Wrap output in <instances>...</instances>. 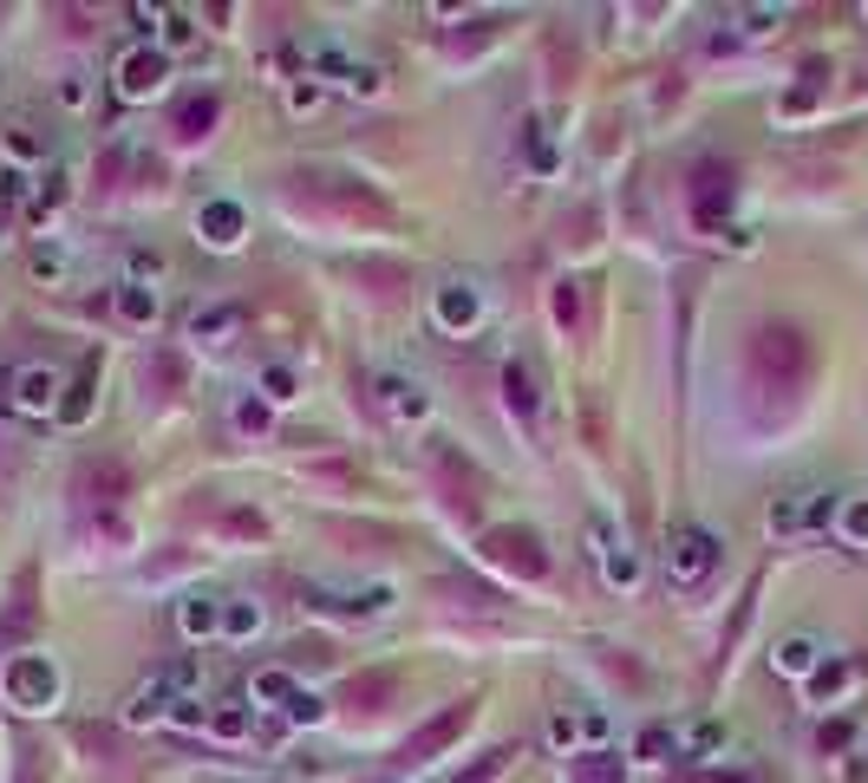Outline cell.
I'll return each mask as SVG.
<instances>
[{"label":"cell","mask_w":868,"mask_h":783,"mask_svg":"<svg viewBox=\"0 0 868 783\" xmlns=\"http://www.w3.org/2000/svg\"><path fill=\"white\" fill-rule=\"evenodd\" d=\"M13 379H20V372H0V412H20V405H13Z\"/></svg>","instance_id":"obj_43"},{"label":"cell","mask_w":868,"mask_h":783,"mask_svg":"<svg viewBox=\"0 0 868 783\" xmlns=\"http://www.w3.org/2000/svg\"><path fill=\"white\" fill-rule=\"evenodd\" d=\"M575 314H581V294H575V282H562V287H555V320L575 327Z\"/></svg>","instance_id":"obj_31"},{"label":"cell","mask_w":868,"mask_h":783,"mask_svg":"<svg viewBox=\"0 0 868 783\" xmlns=\"http://www.w3.org/2000/svg\"><path fill=\"white\" fill-rule=\"evenodd\" d=\"M432 470H437V484H444V502H451V516H477V477L457 464V451H432Z\"/></svg>","instance_id":"obj_9"},{"label":"cell","mask_w":868,"mask_h":783,"mask_svg":"<svg viewBox=\"0 0 868 783\" xmlns=\"http://www.w3.org/2000/svg\"><path fill=\"white\" fill-rule=\"evenodd\" d=\"M288 718L294 724H314V718H320V699H288Z\"/></svg>","instance_id":"obj_35"},{"label":"cell","mask_w":868,"mask_h":783,"mask_svg":"<svg viewBox=\"0 0 868 783\" xmlns=\"http://www.w3.org/2000/svg\"><path fill=\"white\" fill-rule=\"evenodd\" d=\"M843 679H849V666H829V673H816V692H836Z\"/></svg>","instance_id":"obj_41"},{"label":"cell","mask_w":868,"mask_h":783,"mask_svg":"<svg viewBox=\"0 0 868 783\" xmlns=\"http://www.w3.org/2000/svg\"><path fill=\"white\" fill-rule=\"evenodd\" d=\"M53 699H60V673H53V659H46V653H20V659L7 666V706L40 712V706H53Z\"/></svg>","instance_id":"obj_5"},{"label":"cell","mask_w":868,"mask_h":783,"mask_svg":"<svg viewBox=\"0 0 868 783\" xmlns=\"http://www.w3.org/2000/svg\"><path fill=\"white\" fill-rule=\"evenodd\" d=\"M235 320H242L235 307H210V314L190 320V340H222V334H235Z\"/></svg>","instance_id":"obj_25"},{"label":"cell","mask_w":868,"mask_h":783,"mask_svg":"<svg viewBox=\"0 0 868 783\" xmlns=\"http://www.w3.org/2000/svg\"><path fill=\"white\" fill-rule=\"evenodd\" d=\"M816 516H823V502H809V497L771 502V529H803V522H816Z\"/></svg>","instance_id":"obj_23"},{"label":"cell","mask_w":868,"mask_h":783,"mask_svg":"<svg viewBox=\"0 0 868 783\" xmlns=\"http://www.w3.org/2000/svg\"><path fill=\"white\" fill-rule=\"evenodd\" d=\"M163 72H170V60L157 53V46H131L125 60H118V98H150L157 85H163Z\"/></svg>","instance_id":"obj_8"},{"label":"cell","mask_w":868,"mask_h":783,"mask_svg":"<svg viewBox=\"0 0 868 783\" xmlns=\"http://www.w3.org/2000/svg\"><path fill=\"white\" fill-rule=\"evenodd\" d=\"M437 320L457 327V334L477 327V294H470V287H444V294H437Z\"/></svg>","instance_id":"obj_20"},{"label":"cell","mask_w":868,"mask_h":783,"mask_svg":"<svg viewBox=\"0 0 868 783\" xmlns=\"http://www.w3.org/2000/svg\"><path fill=\"white\" fill-rule=\"evenodd\" d=\"M809 659H816V646H809V641H784V646H777V666H784V673H809Z\"/></svg>","instance_id":"obj_28"},{"label":"cell","mask_w":868,"mask_h":783,"mask_svg":"<svg viewBox=\"0 0 868 783\" xmlns=\"http://www.w3.org/2000/svg\"><path fill=\"white\" fill-rule=\"evenodd\" d=\"M307 190L300 197H314L320 210H334V215H347V222H392V210L372 197V190H360V183H347V177H300Z\"/></svg>","instance_id":"obj_4"},{"label":"cell","mask_w":868,"mask_h":783,"mask_svg":"<svg viewBox=\"0 0 868 783\" xmlns=\"http://www.w3.org/2000/svg\"><path fill=\"white\" fill-rule=\"evenodd\" d=\"M607 574H614V581H634L641 569H634V555H607Z\"/></svg>","instance_id":"obj_40"},{"label":"cell","mask_w":868,"mask_h":783,"mask_svg":"<svg viewBox=\"0 0 868 783\" xmlns=\"http://www.w3.org/2000/svg\"><path fill=\"white\" fill-rule=\"evenodd\" d=\"M60 412H66L73 425H78V419H85V412H92V366H85V379H78V385H73V399H66Z\"/></svg>","instance_id":"obj_30"},{"label":"cell","mask_w":868,"mask_h":783,"mask_svg":"<svg viewBox=\"0 0 868 783\" xmlns=\"http://www.w3.org/2000/svg\"><path fill=\"white\" fill-rule=\"evenodd\" d=\"M379 399H385L392 419H425V399H419L412 385H399V379H379Z\"/></svg>","instance_id":"obj_21"},{"label":"cell","mask_w":868,"mask_h":783,"mask_svg":"<svg viewBox=\"0 0 868 783\" xmlns=\"http://www.w3.org/2000/svg\"><path fill=\"white\" fill-rule=\"evenodd\" d=\"M470 718H477V699H457V706H444L437 718H425L412 738H405V751H399V764H432L437 751H451L464 731H470Z\"/></svg>","instance_id":"obj_3"},{"label":"cell","mask_w":868,"mask_h":783,"mask_svg":"<svg viewBox=\"0 0 868 783\" xmlns=\"http://www.w3.org/2000/svg\"><path fill=\"white\" fill-rule=\"evenodd\" d=\"M731 197H738V183H731L724 163H699V170H692V215H699L706 229H719V222H724Z\"/></svg>","instance_id":"obj_7"},{"label":"cell","mask_w":868,"mask_h":783,"mask_svg":"<svg viewBox=\"0 0 868 783\" xmlns=\"http://www.w3.org/2000/svg\"><path fill=\"white\" fill-rule=\"evenodd\" d=\"M504 405H509V419L536 425V412H542V385H536V366H529V359H509V366H504Z\"/></svg>","instance_id":"obj_10"},{"label":"cell","mask_w":868,"mask_h":783,"mask_svg":"<svg viewBox=\"0 0 868 783\" xmlns=\"http://www.w3.org/2000/svg\"><path fill=\"white\" fill-rule=\"evenodd\" d=\"M216 522L229 536H242V542H262V536H268V516H262V509H216Z\"/></svg>","instance_id":"obj_22"},{"label":"cell","mask_w":868,"mask_h":783,"mask_svg":"<svg viewBox=\"0 0 868 783\" xmlns=\"http://www.w3.org/2000/svg\"><path fill=\"white\" fill-rule=\"evenodd\" d=\"M118 314H125V320H150V314H157V294H145V287H125V294H118Z\"/></svg>","instance_id":"obj_27"},{"label":"cell","mask_w":868,"mask_h":783,"mask_svg":"<svg viewBox=\"0 0 868 783\" xmlns=\"http://www.w3.org/2000/svg\"><path fill=\"white\" fill-rule=\"evenodd\" d=\"M210 724H216L222 738H235V731H242V712H235V706H229V712H216V718H210Z\"/></svg>","instance_id":"obj_42"},{"label":"cell","mask_w":868,"mask_h":783,"mask_svg":"<svg viewBox=\"0 0 868 783\" xmlns=\"http://www.w3.org/2000/svg\"><path fill=\"white\" fill-rule=\"evenodd\" d=\"M53 392H60L53 372H20V379H13V405H20V412H53Z\"/></svg>","instance_id":"obj_18"},{"label":"cell","mask_w":868,"mask_h":783,"mask_svg":"<svg viewBox=\"0 0 868 783\" xmlns=\"http://www.w3.org/2000/svg\"><path fill=\"white\" fill-rule=\"evenodd\" d=\"M210 627H216V607H210V601H190V607H183V634H197V641H203Z\"/></svg>","instance_id":"obj_29"},{"label":"cell","mask_w":868,"mask_h":783,"mask_svg":"<svg viewBox=\"0 0 868 783\" xmlns=\"http://www.w3.org/2000/svg\"><path fill=\"white\" fill-rule=\"evenodd\" d=\"M809 372H816V353H809V340H803L796 327L764 320V327L751 334V347H744V379H751V392H758L764 405H796L803 385H809Z\"/></svg>","instance_id":"obj_1"},{"label":"cell","mask_w":868,"mask_h":783,"mask_svg":"<svg viewBox=\"0 0 868 783\" xmlns=\"http://www.w3.org/2000/svg\"><path fill=\"white\" fill-rule=\"evenodd\" d=\"M569 783H627V764H621V751H581L569 764Z\"/></svg>","instance_id":"obj_15"},{"label":"cell","mask_w":868,"mask_h":783,"mask_svg":"<svg viewBox=\"0 0 868 783\" xmlns=\"http://www.w3.org/2000/svg\"><path fill=\"white\" fill-rule=\"evenodd\" d=\"M235 425H242V431H262V425H268V412H262V405H235Z\"/></svg>","instance_id":"obj_37"},{"label":"cell","mask_w":868,"mask_h":783,"mask_svg":"<svg viewBox=\"0 0 868 783\" xmlns=\"http://www.w3.org/2000/svg\"><path fill=\"white\" fill-rule=\"evenodd\" d=\"M170 718H177V724H183V731H197V724H203V718H210V712H203V706H197V699H183V706H177V712H170Z\"/></svg>","instance_id":"obj_34"},{"label":"cell","mask_w":868,"mask_h":783,"mask_svg":"<svg viewBox=\"0 0 868 783\" xmlns=\"http://www.w3.org/2000/svg\"><path fill=\"white\" fill-rule=\"evenodd\" d=\"M849 536H868V502H856V509H849Z\"/></svg>","instance_id":"obj_44"},{"label":"cell","mask_w":868,"mask_h":783,"mask_svg":"<svg viewBox=\"0 0 868 783\" xmlns=\"http://www.w3.org/2000/svg\"><path fill=\"white\" fill-rule=\"evenodd\" d=\"M262 385H268V399H294V379H288V372H282V366H275V372H268Z\"/></svg>","instance_id":"obj_36"},{"label":"cell","mask_w":868,"mask_h":783,"mask_svg":"<svg viewBox=\"0 0 868 783\" xmlns=\"http://www.w3.org/2000/svg\"><path fill=\"white\" fill-rule=\"evenodd\" d=\"M131 275H138V282H157V275H163V262H157V255H131Z\"/></svg>","instance_id":"obj_39"},{"label":"cell","mask_w":868,"mask_h":783,"mask_svg":"<svg viewBox=\"0 0 868 783\" xmlns=\"http://www.w3.org/2000/svg\"><path fill=\"white\" fill-rule=\"evenodd\" d=\"M719 562V542L706 536V529H673V549H666V569L673 581H706Z\"/></svg>","instance_id":"obj_6"},{"label":"cell","mask_w":868,"mask_h":783,"mask_svg":"<svg viewBox=\"0 0 868 783\" xmlns=\"http://www.w3.org/2000/svg\"><path fill=\"white\" fill-rule=\"evenodd\" d=\"M353 275H360V282L372 287V294H399V287L412 282V275H405V268H399V262H360V268H353Z\"/></svg>","instance_id":"obj_24"},{"label":"cell","mask_w":868,"mask_h":783,"mask_svg":"<svg viewBox=\"0 0 868 783\" xmlns=\"http://www.w3.org/2000/svg\"><path fill=\"white\" fill-rule=\"evenodd\" d=\"M85 497L98 502V509H118V502L131 497V470L118 464V457H98V464H85Z\"/></svg>","instance_id":"obj_11"},{"label":"cell","mask_w":868,"mask_h":783,"mask_svg":"<svg viewBox=\"0 0 868 783\" xmlns=\"http://www.w3.org/2000/svg\"><path fill=\"white\" fill-rule=\"evenodd\" d=\"M197 229H203L216 248H235V242H242V210H235V203H203V210H197Z\"/></svg>","instance_id":"obj_16"},{"label":"cell","mask_w":868,"mask_h":783,"mask_svg":"<svg viewBox=\"0 0 868 783\" xmlns=\"http://www.w3.org/2000/svg\"><path fill=\"white\" fill-rule=\"evenodd\" d=\"M216 92H197V98H183L177 105V138L183 144H197V138H210V125H216Z\"/></svg>","instance_id":"obj_14"},{"label":"cell","mask_w":868,"mask_h":783,"mask_svg":"<svg viewBox=\"0 0 868 783\" xmlns=\"http://www.w3.org/2000/svg\"><path fill=\"white\" fill-rule=\"evenodd\" d=\"M20 783H46L40 777V751H33V744H20Z\"/></svg>","instance_id":"obj_33"},{"label":"cell","mask_w":868,"mask_h":783,"mask_svg":"<svg viewBox=\"0 0 868 783\" xmlns=\"http://www.w3.org/2000/svg\"><path fill=\"white\" fill-rule=\"evenodd\" d=\"M7 150H13V157H40V144L27 138V131H20V125H13V131H7Z\"/></svg>","instance_id":"obj_38"},{"label":"cell","mask_w":868,"mask_h":783,"mask_svg":"<svg viewBox=\"0 0 868 783\" xmlns=\"http://www.w3.org/2000/svg\"><path fill=\"white\" fill-rule=\"evenodd\" d=\"M197 686V666L183 659V666H170V673H157L145 692L131 699V724H145V718H163V692H190Z\"/></svg>","instance_id":"obj_12"},{"label":"cell","mask_w":868,"mask_h":783,"mask_svg":"<svg viewBox=\"0 0 868 783\" xmlns=\"http://www.w3.org/2000/svg\"><path fill=\"white\" fill-rule=\"evenodd\" d=\"M0 634H7V641H27V634H33V569L13 574V601H7V614H0Z\"/></svg>","instance_id":"obj_13"},{"label":"cell","mask_w":868,"mask_h":783,"mask_svg":"<svg viewBox=\"0 0 868 783\" xmlns=\"http://www.w3.org/2000/svg\"><path fill=\"white\" fill-rule=\"evenodd\" d=\"M145 392H157V399H177V392H183V359L170 353V347H157V353L145 359Z\"/></svg>","instance_id":"obj_17"},{"label":"cell","mask_w":868,"mask_h":783,"mask_svg":"<svg viewBox=\"0 0 868 783\" xmlns=\"http://www.w3.org/2000/svg\"><path fill=\"white\" fill-rule=\"evenodd\" d=\"M509 758H516V751H509V744H497V751H484V758H477L470 771H457L451 783H490V777H497V771L509 764Z\"/></svg>","instance_id":"obj_26"},{"label":"cell","mask_w":868,"mask_h":783,"mask_svg":"<svg viewBox=\"0 0 868 783\" xmlns=\"http://www.w3.org/2000/svg\"><path fill=\"white\" fill-rule=\"evenodd\" d=\"M255 699H288V673H262V679H255Z\"/></svg>","instance_id":"obj_32"},{"label":"cell","mask_w":868,"mask_h":783,"mask_svg":"<svg viewBox=\"0 0 868 783\" xmlns=\"http://www.w3.org/2000/svg\"><path fill=\"white\" fill-rule=\"evenodd\" d=\"M484 562H490V569H504V574L536 581V574H549V549H542V536H536V529L504 522V529H490V536H484Z\"/></svg>","instance_id":"obj_2"},{"label":"cell","mask_w":868,"mask_h":783,"mask_svg":"<svg viewBox=\"0 0 868 783\" xmlns=\"http://www.w3.org/2000/svg\"><path fill=\"white\" fill-rule=\"evenodd\" d=\"M392 692H399V679H392V673H366V679H353V686H347V706H353V712H379Z\"/></svg>","instance_id":"obj_19"}]
</instances>
